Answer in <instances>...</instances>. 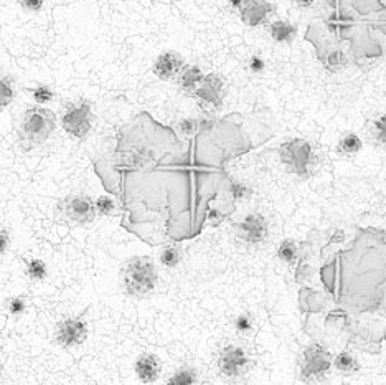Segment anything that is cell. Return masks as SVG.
<instances>
[{
    "label": "cell",
    "instance_id": "6da1fadb",
    "mask_svg": "<svg viewBox=\"0 0 386 385\" xmlns=\"http://www.w3.org/2000/svg\"><path fill=\"white\" fill-rule=\"evenodd\" d=\"M157 275L155 263L149 257H134L123 268V281L125 291L131 296H146L155 288Z\"/></svg>",
    "mask_w": 386,
    "mask_h": 385
},
{
    "label": "cell",
    "instance_id": "7a4b0ae2",
    "mask_svg": "<svg viewBox=\"0 0 386 385\" xmlns=\"http://www.w3.org/2000/svg\"><path fill=\"white\" fill-rule=\"evenodd\" d=\"M56 128V116L47 107L31 106L22 116L19 129L20 139L29 146L42 144L52 136Z\"/></svg>",
    "mask_w": 386,
    "mask_h": 385
},
{
    "label": "cell",
    "instance_id": "3957f363",
    "mask_svg": "<svg viewBox=\"0 0 386 385\" xmlns=\"http://www.w3.org/2000/svg\"><path fill=\"white\" fill-rule=\"evenodd\" d=\"M91 103L88 100L68 103L65 110H63L61 126L73 139H84L89 131H91Z\"/></svg>",
    "mask_w": 386,
    "mask_h": 385
},
{
    "label": "cell",
    "instance_id": "277c9868",
    "mask_svg": "<svg viewBox=\"0 0 386 385\" xmlns=\"http://www.w3.org/2000/svg\"><path fill=\"white\" fill-rule=\"evenodd\" d=\"M249 356L243 347L240 346H228L224 347L218 356L219 372L230 379L241 377L248 372L249 369Z\"/></svg>",
    "mask_w": 386,
    "mask_h": 385
},
{
    "label": "cell",
    "instance_id": "5b68a950",
    "mask_svg": "<svg viewBox=\"0 0 386 385\" xmlns=\"http://www.w3.org/2000/svg\"><path fill=\"white\" fill-rule=\"evenodd\" d=\"M192 96L196 98L201 106L212 107V110H219V107L223 106L224 96V83L222 76H218L217 73L205 75L200 86L193 91Z\"/></svg>",
    "mask_w": 386,
    "mask_h": 385
},
{
    "label": "cell",
    "instance_id": "8992f818",
    "mask_svg": "<svg viewBox=\"0 0 386 385\" xmlns=\"http://www.w3.org/2000/svg\"><path fill=\"white\" fill-rule=\"evenodd\" d=\"M56 342L63 347H75L88 339V324L82 317H66L60 321L55 333Z\"/></svg>",
    "mask_w": 386,
    "mask_h": 385
},
{
    "label": "cell",
    "instance_id": "52a82bcc",
    "mask_svg": "<svg viewBox=\"0 0 386 385\" xmlns=\"http://www.w3.org/2000/svg\"><path fill=\"white\" fill-rule=\"evenodd\" d=\"M276 6L269 0H245L243 7L240 8V19L246 27L256 29L268 24L269 19L275 15Z\"/></svg>",
    "mask_w": 386,
    "mask_h": 385
},
{
    "label": "cell",
    "instance_id": "ba28073f",
    "mask_svg": "<svg viewBox=\"0 0 386 385\" xmlns=\"http://www.w3.org/2000/svg\"><path fill=\"white\" fill-rule=\"evenodd\" d=\"M65 215L71 222L86 225L96 218V204L88 195H71L65 200Z\"/></svg>",
    "mask_w": 386,
    "mask_h": 385
},
{
    "label": "cell",
    "instance_id": "9c48e42d",
    "mask_svg": "<svg viewBox=\"0 0 386 385\" xmlns=\"http://www.w3.org/2000/svg\"><path fill=\"white\" fill-rule=\"evenodd\" d=\"M238 235L249 245H259L268 239L269 227L266 218L261 213L254 212L246 215L245 220L238 223Z\"/></svg>",
    "mask_w": 386,
    "mask_h": 385
},
{
    "label": "cell",
    "instance_id": "30bf717a",
    "mask_svg": "<svg viewBox=\"0 0 386 385\" xmlns=\"http://www.w3.org/2000/svg\"><path fill=\"white\" fill-rule=\"evenodd\" d=\"M183 66H185V61H183L180 53L167 50L160 53V55L155 58L152 71H154V75L159 80H162V82H170V80L177 78Z\"/></svg>",
    "mask_w": 386,
    "mask_h": 385
},
{
    "label": "cell",
    "instance_id": "8fae6325",
    "mask_svg": "<svg viewBox=\"0 0 386 385\" xmlns=\"http://www.w3.org/2000/svg\"><path fill=\"white\" fill-rule=\"evenodd\" d=\"M136 375L142 384H152L160 377V370H162V364L155 354H142L136 361Z\"/></svg>",
    "mask_w": 386,
    "mask_h": 385
},
{
    "label": "cell",
    "instance_id": "7c38bea8",
    "mask_svg": "<svg viewBox=\"0 0 386 385\" xmlns=\"http://www.w3.org/2000/svg\"><path fill=\"white\" fill-rule=\"evenodd\" d=\"M282 154L287 164L293 165L295 172H302L309 163V144L305 141H293L287 142L282 147Z\"/></svg>",
    "mask_w": 386,
    "mask_h": 385
},
{
    "label": "cell",
    "instance_id": "4fadbf2b",
    "mask_svg": "<svg viewBox=\"0 0 386 385\" xmlns=\"http://www.w3.org/2000/svg\"><path fill=\"white\" fill-rule=\"evenodd\" d=\"M269 35H271V38L275 40L276 43L289 45L298 37V25L289 20L277 19L269 24Z\"/></svg>",
    "mask_w": 386,
    "mask_h": 385
},
{
    "label": "cell",
    "instance_id": "5bb4252c",
    "mask_svg": "<svg viewBox=\"0 0 386 385\" xmlns=\"http://www.w3.org/2000/svg\"><path fill=\"white\" fill-rule=\"evenodd\" d=\"M203 78H205V73L201 71L200 66L185 65L177 76V83L182 91H185L187 95H193V91L200 86L201 80Z\"/></svg>",
    "mask_w": 386,
    "mask_h": 385
},
{
    "label": "cell",
    "instance_id": "9a60e30c",
    "mask_svg": "<svg viewBox=\"0 0 386 385\" xmlns=\"http://www.w3.org/2000/svg\"><path fill=\"white\" fill-rule=\"evenodd\" d=\"M362 147L363 142L360 136H357L355 133H347L340 137L339 144H337V152L340 156H345V158H352V156H357L362 151Z\"/></svg>",
    "mask_w": 386,
    "mask_h": 385
},
{
    "label": "cell",
    "instance_id": "2e32d148",
    "mask_svg": "<svg viewBox=\"0 0 386 385\" xmlns=\"http://www.w3.org/2000/svg\"><path fill=\"white\" fill-rule=\"evenodd\" d=\"M277 258L286 265H294L299 259V246L294 240H282L277 246Z\"/></svg>",
    "mask_w": 386,
    "mask_h": 385
},
{
    "label": "cell",
    "instance_id": "e0dca14e",
    "mask_svg": "<svg viewBox=\"0 0 386 385\" xmlns=\"http://www.w3.org/2000/svg\"><path fill=\"white\" fill-rule=\"evenodd\" d=\"M334 367L342 374H355L358 372V369H360L358 361L353 357V354H350L347 351L337 354V357L334 359Z\"/></svg>",
    "mask_w": 386,
    "mask_h": 385
},
{
    "label": "cell",
    "instance_id": "ac0fdd59",
    "mask_svg": "<svg viewBox=\"0 0 386 385\" xmlns=\"http://www.w3.org/2000/svg\"><path fill=\"white\" fill-rule=\"evenodd\" d=\"M13 100H15V86L12 78L0 71V110L7 107Z\"/></svg>",
    "mask_w": 386,
    "mask_h": 385
},
{
    "label": "cell",
    "instance_id": "d6986e66",
    "mask_svg": "<svg viewBox=\"0 0 386 385\" xmlns=\"http://www.w3.org/2000/svg\"><path fill=\"white\" fill-rule=\"evenodd\" d=\"M25 268H26V276H29L31 281H37V283L43 281L48 276L47 263L40 258L26 259Z\"/></svg>",
    "mask_w": 386,
    "mask_h": 385
},
{
    "label": "cell",
    "instance_id": "ffe728a7",
    "mask_svg": "<svg viewBox=\"0 0 386 385\" xmlns=\"http://www.w3.org/2000/svg\"><path fill=\"white\" fill-rule=\"evenodd\" d=\"M159 259H160V263H162V266L169 268V270H172V268H177L182 262L180 248H178V246H175V245L164 246V248L160 250V253H159Z\"/></svg>",
    "mask_w": 386,
    "mask_h": 385
},
{
    "label": "cell",
    "instance_id": "44dd1931",
    "mask_svg": "<svg viewBox=\"0 0 386 385\" xmlns=\"http://www.w3.org/2000/svg\"><path fill=\"white\" fill-rule=\"evenodd\" d=\"M199 382V377H196V372L190 367H182L175 372L172 377L167 380L170 385H193Z\"/></svg>",
    "mask_w": 386,
    "mask_h": 385
},
{
    "label": "cell",
    "instance_id": "7402d4cb",
    "mask_svg": "<svg viewBox=\"0 0 386 385\" xmlns=\"http://www.w3.org/2000/svg\"><path fill=\"white\" fill-rule=\"evenodd\" d=\"M370 134L376 144L386 146V113L376 116V118L371 121Z\"/></svg>",
    "mask_w": 386,
    "mask_h": 385
},
{
    "label": "cell",
    "instance_id": "603a6c76",
    "mask_svg": "<svg viewBox=\"0 0 386 385\" xmlns=\"http://www.w3.org/2000/svg\"><path fill=\"white\" fill-rule=\"evenodd\" d=\"M233 326H235L236 333L240 335H251L256 329L254 317L251 316L249 312H241V315H238L235 317V322H233Z\"/></svg>",
    "mask_w": 386,
    "mask_h": 385
},
{
    "label": "cell",
    "instance_id": "cb8c5ba5",
    "mask_svg": "<svg viewBox=\"0 0 386 385\" xmlns=\"http://www.w3.org/2000/svg\"><path fill=\"white\" fill-rule=\"evenodd\" d=\"M31 98H33L35 103H38V105H47V103H50L53 98H55V91L50 86H47V84H38V86L31 88L30 89Z\"/></svg>",
    "mask_w": 386,
    "mask_h": 385
},
{
    "label": "cell",
    "instance_id": "d4e9b609",
    "mask_svg": "<svg viewBox=\"0 0 386 385\" xmlns=\"http://www.w3.org/2000/svg\"><path fill=\"white\" fill-rule=\"evenodd\" d=\"M177 129H178V133L182 134V136L190 137L196 131H200V129H201L200 128V119H196V118H183V119H180L177 123Z\"/></svg>",
    "mask_w": 386,
    "mask_h": 385
},
{
    "label": "cell",
    "instance_id": "484cf974",
    "mask_svg": "<svg viewBox=\"0 0 386 385\" xmlns=\"http://www.w3.org/2000/svg\"><path fill=\"white\" fill-rule=\"evenodd\" d=\"M94 204H96V212L100 213L101 217H109L116 210V202L107 195H101Z\"/></svg>",
    "mask_w": 386,
    "mask_h": 385
},
{
    "label": "cell",
    "instance_id": "4316f807",
    "mask_svg": "<svg viewBox=\"0 0 386 385\" xmlns=\"http://www.w3.org/2000/svg\"><path fill=\"white\" fill-rule=\"evenodd\" d=\"M268 68L266 60H264L263 55H258V53H254V55L249 56L248 60V70L251 75H263L264 71Z\"/></svg>",
    "mask_w": 386,
    "mask_h": 385
},
{
    "label": "cell",
    "instance_id": "83f0119b",
    "mask_svg": "<svg viewBox=\"0 0 386 385\" xmlns=\"http://www.w3.org/2000/svg\"><path fill=\"white\" fill-rule=\"evenodd\" d=\"M7 311L12 316H20L26 311V303L22 296H12L7 299Z\"/></svg>",
    "mask_w": 386,
    "mask_h": 385
},
{
    "label": "cell",
    "instance_id": "f1b7e54d",
    "mask_svg": "<svg viewBox=\"0 0 386 385\" xmlns=\"http://www.w3.org/2000/svg\"><path fill=\"white\" fill-rule=\"evenodd\" d=\"M230 192H231L233 199H235V200H245V199H248L253 190H251L249 187L243 182H233L231 187H230Z\"/></svg>",
    "mask_w": 386,
    "mask_h": 385
},
{
    "label": "cell",
    "instance_id": "f546056e",
    "mask_svg": "<svg viewBox=\"0 0 386 385\" xmlns=\"http://www.w3.org/2000/svg\"><path fill=\"white\" fill-rule=\"evenodd\" d=\"M20 7L30 13H38L45 7V0H19Z\"/></svg>",
    "mask_w": 386,
    "mask_h": 385
},
{
    "label": "cell",
    "instance_id": "4dcf8cb0",
    "mask_svg": "<svg viewBox=\"0 0 386 385\" xmlns=\"http://www.w3.org/2000/svg\"><path fill=\"white\" fill-rule=\"evenodd\" d=\"M8 245H10V234H8L6 228H0V255L7 252Z\"/></svg>",
    "mask_w": 386,
    "mask_h": 385
},
{
    "label": "cell",
    "instance_id": "1f68e13d",
    "mask_svg": "<svg viewBox=\"0 0 386 385\" xmlns=\"http://www.w3.org/2000/svg\"><path fill=\"white\" fill-rule=\"evenodd\" d=\"M291 2H293L298 8H304L305 10V8H312L317 0H291Z\"/></svg>",
    "mask_w": 386,
    "mask_h": 385
},
{
    "label": "cell",
    "instance_id": "d6a6232c",
    "mask_svg": "<svg viewBox=\"0 0 386 385\" xmlns=\"http://www.w3.org/2000/svg\"><path fill=\"white\" fill-rule=\"evenodd\" d=\"M226 2H228V7H230L231 10L240 12V8L243 7V2H245V0H226Z\"/></svg>",
    "mask_w": 386,
    "mask_h": 385
}]
</instances>
